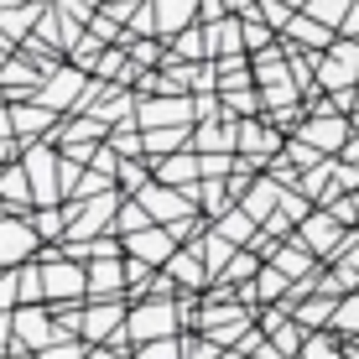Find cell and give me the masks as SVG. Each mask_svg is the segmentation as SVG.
I'll use <instances>...</instances> for the list:
<instances>
[{
    "mask_svg": "<svg viewBox=\"0 0 359 359\" xmlns=\"http://www.w3.org/2000/svg\"><path fill=\"white\" fill-rule=\"evenodd\" d=\"M182 323V307L177 297H141L130 302V318H126V344H151V339H172Z\"/></svg>",
    "mask_w": 359,
    "mask_h": 359,
    "instance_id": "obj_1",
    "label": "cell"
},
{
    "mask_svg": "<svg viewBox=\"0 0 359 359\" xmlns=\"http://www.w3.org/2000/svg\"><path fill=\"white\" fill-rule=\"evenodd\" d=\"M57 339H63V328L53 318V302H21L16 307V339H11L16 354H42Z\"/></svg>",
    "mask_w": 359,
    "mask_h": 359,
    "instance_id": "obj_2",
    "label": "cell"
},
{
    "mask_svg": "<svg viewBox=\"0 0 359 359\" xmlns=\"http://www.w3.org/2000/svg\"><path fill=\"white\" fill-rule=\"evenodd\" d=\"M42 234H36L32 214H11V208H0V266H27L42 255Z\"/></svg>",
    "mask_w": 359,
    "mask_h": 359,
    "instance_id": "obj_3",
    "label": "cell"
},
{
    "mask_svg": "<svg viewBox=\"0 0 359 359\" xmlns=\"http://www.w3.org/2000/svg\"><path fill=\"white\" fill-rule=\"evenodd\" d=\"M89 83H94V73H83L79 63H68V57H63V63L42 79V89H36L32 99H42L47 109H79L83 99H89Z\"/></svg>",
    "mask_w": 359,
    "mask_h": 359,
    "instance_id": "obj_4",
    "label": "cell"
},
{
    "mask_svg": "<svg viewBox=\"0 0 359 359\" xmlns=\"http://www.w3.org/2000/svg\"><path fill=\"white\" fill-rule=\"evenodd\" d=\"M292 135H302V141L318 146L323 156H339L344 146H349V135H354V115H339V109H313V115H307Z\"/></svg>",
    "mask_w": 359,
    "mask_h": 359,
    "instance_id": "obj_5",
    "label": "cell"
},
{
    "mask_svg": "<svg viewBox=\"0 0 359 359\" xmlns=\"http://www.w3.org/2000/svg\"><path fill=\"white\" fill-rule=\"evenodd\" d=\"M318 83H323V94L354 89L359 83V36H339V42L318 57Z\"/></svg>",
    "mask_w": 359,
    "mask_h": 359,
    "instance_id": "obj_6",
    "label": "cell"
},
{
    "mask_svg": "<svg viewBox=\"0 0 359 359\" xmlns=\"http://www.w3.org/2000/svg\"><path fill=\"white\" fill-rule=\"evenodd\" d=\"M135 120H141V130H156V126H198V104H193V94H141Z\"/></svg>",
    "mask_w": 359,
    "mask_h": 359,
    "instance_id": "obj_7",
    "label": "cell"
},
{
    "mask_svg": "<svg viewBox=\"0 0 359 359\" xmlns=\"http://www.w3.org/2000/svg\"><path fill=\"white\" fill-rule=\"evenodd\" d=\"M297 234H302V240L313 245V250L323 255L328 266H333V261H339V250H344V240H349V224H344L333 208H313V214L297 224Z\"/></svg>",
    "mask_w": 359,
    "mask_h": 359,
    "instance_id": "obj_8",
    "label": "cell"
},
{
    "mask_svg": "<svg viewBox=\"0 0 359 359\" xmlns=\"http://www.w3.org/2000/svg\"><path fill=\"white\" fill-rule=\"evenodd\" d=\"M177 250H182V240L172 234V224H146V229L126 234V255H135V261H146V266H156V271H162Z\"/></svg>",
    "mask_w": 359,
    "mask_h": 359,
    "instance_id": "obj_9",
    "label": "cell"
},
{
    "mask_svg": "<svg viewBox=\"0 0 359 359\" xmlns=\"http://www.w3.org/2000/svg\"><path fill=\"white\" fill-rule=\"evenodd\" d=\"M11 120H16V141L32 146V141H47L57 130V109H47L42 99H16L11 104Z\"/></svg>",
    "mask_w": 359,
    "mask_h": 359,
    "instance_id": "obj_10",
    "label": "cell"
},
{
    "mask_svg": "<svg viewBox=\"0 0 359 359\" xmlns=\"http://www.w3.org/2000/svg\"><path fill=\"white\" fill-rule=\"evenodd\" d=\"M193 151H203V156H224V151H240V120H234V115H219V120H198V126H193Z\"/></svg>",
    "mask_w": 359,
    "mask_h": 359,
    "instance_id": "obj_11",
    "label": "cell"
},
{
    "mask_svg": "<svg viewBox=\"0 0 359 359\" xmlns=\"http://www.w3.org/2000/svg\"><path fill=\"white\" fill-rule=\"evenodd\" d=\"M0 208H11V214H32L36 208V188H32L27 162H6L0 167Z\"/></svg>",
    "mask_w": 359,
    "mask_h": 359,
    "instance_id": "obj_12",
    "label": "cell"
},
{
    "mask_svg": "<svg viewBox=\"0 0 359 359\" xmlns=\"http://www.w3.org/2000/svg\"><path fill=\"white\" fill-rule=\"evenodd\" d=\"M126 292H130L126 255H94L89 261V297H126Z\"/></svg>",
    "mask_w": 359,
    "mask_h": 359,
    "instance_id": "obj_13",
    "label": "cell"
},
{
    "mask_svg": "<svg viewBox=\"0 0 359 359\" xmlns=\"http://www.w3.org/2000/svg\"><path fill=\"white\" fill-rule=\"evenodd\" d=\"M281 42H292V47H307V53H328V47L339 42V32H333L328 21H318L313 11H297V16H292V27L281 32Z\"/></svg>",
    "mask_w": 359,
    "mask_h": 359,
    "instance_id": "obj_14",
    "label": "cell"
},
{
    "mask_svg": "<svg viewBox=\"0 0 359 359\" xmlns=\"http://www.w3.org/2000/svg\"><path fill=\"white\" fill-rule=\"evenodd\" d=\"M156 167V177L162 182H172V188H198L203 182V156L193 151V146H182V151H172V156H162V162H151Z\"/></svg>",
    "mask_w": 359,
    "mask_h": 359,
    "instance_id": "obj_15",
    "label": "cell"
},
{
    "mask_svg": "<svg viewBox=\"0 0 359 359\" xmlns=\"http://www.w3.org/2000/svg\"><path fill=\"white\" fill-rule=\"evenodd\" d=\"M172 281H177L182 292H198V287H214V271H208V261H203V250L198 245H188V250H177L172 261L162 266Z\"/></svg>",
    "mask_w": 359,
    "mask_h": 359,
    "instance_id": "obj_16",
    "label": "cell"
},
{
    "mask_svg": "<svg viewBox=\"0 0 359 359\" xmlns=\"http://www.w3.org/2000/svg\"><path fill=\"white\" fill-rule=\"evenodd\" d=\"M281 198H287V182H276V177L266 172V177H255L250 188H245V198H240V203H245V208H250V214L266 224L271 214H281Z\"/></svg>",
    "mask_w": 359,
    "mask_h": 359,
    "instance_id": "obj_17",
    "label": "cell"
},
{
    "mask_svg": "<svg viewBox=\"0 0 359 359\" xmlns=\"http://www.w3.org/2000/svg\"><path fill=\"white\" fill-rule=\"evenodd\" d=\"M198 11H203V0H156V36H177V32H188L193 21H198Z\"/></svg>",
    "mask_w": 359,
    "mask_h": 359,
    "instance_id": "obj_18",
    "label": "cell"
},
{
    "mask_svg": "<svg viewBox=\"0 0 359 359\" xmlns=\"http://www.w3.org/2000/svg\"><path fill=\"white\" fill-rule=\"evenodd\" d=\"M208 53H214V57H240V53H250V47H245V16L208 21Z\"/></svg>",
    "mask_w": 359,
    "mask_h": 359,
    "instance_id": "obj_19",
    "label": "cell"
},
{
    "mask_svg": "<svg viewBox=\"0 0 359 359\" xmlns=\"http://www.w3.org/2000/svg\"><path fill=\"white\" fill-rule=\"evenodd\" d=\"M214 229H219V234H229L234 245H255V234H261V219H255L245 203H229L224 214L214 219Z\"/></svg>",
    "mask_w": 359,
    "mask_h": 359,
    "instance_id": "obj_20",
    "label": "cell"
},
{
    "mask_svg": "<svg viewBox=\"0 0 359 359\" xmlns=\"http://www.w3.org/2000/svg\"><path fill=\"white\" fill-rule=\"evenodd\" d=\"M182 146H193V126H156V130H146V156H151V162L182 151Z\"/></svg>",
    "mask_w": 359,
    "mask_h": 359,
    "instance_id": "obj_21",
    "label": "cell"
},
{
    "mask_svg": "<svg viewBox=\"0 0 359 359\" xmlns=\"http://www.w3.org/2000/svg\"><path fill=\"white\" fill-rule=\"evenodd\" d=\"M198 250H203V261H208V271H214V281L224 276V266L234 261V250H245V245H234L229 234H219L214 224L203 229V240H198Z\"/></svg>",
    "mask_w": 359,
    "mask_h": 359,
    "instance_id": "obj_22",
    "label": "cell"
},
{
    "mask_svg": "<svg viewBox=\"0 0 359 359\" xmlns=\"http://www.w3.org/2000/svg\"><path fill=\"white\" fill-rule=\"evenodd\" d=\"M172 57H182V63H203V57H214V53H208V27H203V21H193L188 32L172 36Z\"/></svg>",
    "mask_w": 359,
    "mask_h": 359,
    "instance_id": "obj_23",
    "label": "cell"
},
{
    "mask_svg": "<svg viewBox=\"0 0 359 359\" xmlns=\"http://www.w3.org/2000/svg\"><path fill=\"white\" fill-rule=\"evenodd\" d=\"M339 344H344V339H339L333 328H313L297 359H344V349H339Z\"/></svg>",
    "mask_w": 359,
    "mask_h": 359,
    "instance_id": "obj_24",
    "label": "cell"
},
{
    "mask_svg": "<svg viewBox=\"0 0 359 359\" xmlns=\"http://www.w3.org/2000/svg\"><path fill=\"white\" fill-rule=\"evenodd\" d=\"M135 359H188L182 349V339L172 333V339H151V344H135Z\"/></svg>",
    "mask_w": 359,
    "mask_h": 359,
    "instance_id": "obj_25",
    "label": "cell"
},
{
    "mask_svg": "<svg viewBox=\"0 0 359 359\" xmlns=\"http://www.w3.org/2000/svg\"><path fill=\"white\" fill-rule=\"evenodd\" d=\"M307 11H313L318 21H328L333 32H344V16H349V11H354V0H313V6H307Z\"/></svg>",
    "mask_w": 359,
    "mask_h": 359,
    "instance_id": "obj_26",
    "label": "cell"
},
{
    "mask_svg": "<svg viewBox=\"0 0 359 359\" xmlns=\"http://www.w3.org/2000/svg\"><path fill=\"white\" fill-rule=\"evenodd\" d=\"M182 349H188V359H219V354H224V344H214L203 328H198V333H182Z\"/></svg>",
    "mask_w": 359,
    "mask_h": 359,
    "instance_id": "obj_27",
    "label": "cell"
},
{
    "mask_svg": "<svg viewBox=\"0 0 359 359\" xmlns=\"http://www.w3.org/2000/svg\"><path fill=\"white\" fill-rule=\"evenodd\" d=\"M94 344H83V339H57V344H47L36 359H89Z\"/></svg>",
    "mask_w": 359,
    "mask_h": 359,
    "instance_id": "obj_28",
    "label": "cell"
},
{
    "mask_svg": "<svg viewBox=\"0 0 359 359\" xmlns=\"http://www.w3.org/2000/svg\"><path fill=\"white\" fill-rule=\"evenodd\" d=\"M255 11H261V21H266V27H276V32H287V27H292V16H297L287 0H261Z\"/></svg>",
    "mask_w": 359,
    "mask_h": 359,
    "instance_id": "obj_29",
    "label": "cell"
},
{
    "mask_svg": "<svg viewBox=\"0 0 359 359\" xmlns=\"http://www.w3.org/2000/svg\"><path fill=\"white\" fill-rule=\"evenodd\" d=\"M89 359H126V349H120V344H94Z\"/></svg>",
    "mask_w": 359,
    "mask_h": 359,
    "instance_id": "obj_30",
    "label": "cell"
},
{
    "mask_svg": "<svg viewBox=\"0 0 359 359\" xmlns=\"http://www.w3.org/2000/svg\"><path fill=\"white\" fill-rule=\"evenodd\" d=\"M287 6H292V11H307V6H313V0H287Z\"/></svg>",
    "mask_w": 359,
    "mask_h": 359,
    "instance_id": "obj_31",
    "label": "cell"
},
{
    "mask_svg": "<svg viewBox=\"0 0 359 359\" xmlns=\"http://www.w3.org/2000/svg\"><path fill=\"white\" fill-rule=\"evenodd\" d=\"M11 63V47H0V68H6Z\"/></svg>",
    "mask_w": 359,
    "mask_h": 359,
    "instance_id": "obj_32",
    "label": "cell"
},
{
    "mask_svg": "<svg viewBox=\"0 0 359 359\" xmlns=\"http://www.w3.org/2000/svg\"><path fill=\"white\" fill-rule=\"evenodd\" d=\"M6 354H11V339H0V359H6Z\"/></svg>",
    "mask_w": 359,
    "mask_h": 359,
    "instance_id": "obj_33",
    "label": "cell"
}]
</instances>
